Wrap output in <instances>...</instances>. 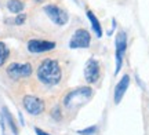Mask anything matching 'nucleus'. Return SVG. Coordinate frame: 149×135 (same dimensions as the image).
I'll return each instance as SVG.
<instances>
[{
    "label": "nucleus",
    "mask_w": 149,
    "mask_h": 135,
    "mask_svg": "<svg viewBox=\"0 0 149 135\" xmlns=\"http://www.w3.org/2000/svg\"><path fill=\"white\" fill-rule=\"evenodd\" d=\"M37 81L44 87H55L62 80V65L57 57H44L35 69Z\"/></svg>",
    "instance_id": "nucleus-1"
},
{
    "label": "nucleus",
    "mask_w": 149,
    "mask_h": 135,
    "mask_svg": "<svg viewBox=\"0 0 149 135\" xmlns=\"http://www.w3.org/2000/svg\"><path fill=\"white\" fill-rule=\"evenodd\" d=\"M6 76L10 79L11 81H21L25 79H29L33 75V65L29 61L25 62H19V61H14L10 62L8 65L6 66Z\"/></svg>",
    "instance_id": "nucleus-2"
},
{
    "label": "nucleus",
    "mask_w": 149,
    "mask_h": 135,
    "mask_svg": "<svg viewBox=\"0 0 149 135\" xmlns=\"http://www.w3.org/2000/svg\"><path fill=\"white\" fill-rule=\"evenodd\" d=\"M43 11L51 19V22H54L58 26H64V25H66V22L69 21L68 11L65 10L64 7H61L57 3H54V1L46 3V4L43 6Z\"/></svg>",
    "instance_id": "nucleus-3"
},
{
    "label": "nucleus",
    "mask_w": 149,
    "mask_h": 135,
    "mask_svg": "<svg viewBox=\"0 0 149 135\" xmlns=\"http://www.w3.org/2000/svg\"><path fill=\"white\" fill-rule=\"evenodd\" d=\"M57 47V43L53 40L40 37H31L26 40V50L31 54H46L51 53Z\"/></svg>",
    "instance_id": "nucleus-4"
},
{
    "label": "nucleus",
    "mask_w": 149,
    "mask_h": 135,
    "mask_svg": "<svg viewBox=\"0 0 149 135\" xmlns=\"http://www.w3.org/2000/svg\"><path fill=\"white\" fill-rule=\"evenodd\" d=\"M22 106L31 116H40L46 110V102L37 95L26 94L22 97Z\"/></svg>",
    "instance_id": "nucleus-5"
},
{
    "label": "nucleus",
    "mask_w": 149,
    "mask_h": 135,
    "mask_svg": "<svg viewBox=\"0 0 149 135\" xmlns=\"http://www.w3.org/2000/svg\"><path fill=\"white\" fill-rule=\"evenodd\" d=\"M126 50H127V35L124 30H120L116 35V70H115V75H117L122 69Z\"/></svg>",
    "instance_id": "nucleus-6"
},
{
    "label": "nucleus",
    "mask_w": 149,
    "mask_h": 135,
    "mask_svg": "<svg viewBox=\"0 0 149 135\" xmlns=\"http://www.w3.org/2000/svg\"><path fill=\"white\" fill-rule=\"evenodd\" d=\"M90 43H91L90 32L87 29H84V28H80L73 33V36L70 39L69 48H87V47H90Z\"/></svg>",
    "instance_id": "nucleus-7"
},
{
    "label": "nucleus",
    "mask_w": 149,
    "mask_h": 135,
    "mask_svg": "<svg viewBox=\"0 0 149 135\" xmlns=\"http://www.w3.org/2000/svg\"><path fill=\"white\" fill-rule=\"evenodd\" d=\"M101 77V65L94 58H90L84 66V79L88 84H94Z\"/></svg>",
    "instance_id": "nucleus-8"
},
{
    "label": "nucleus",
    "mask_w": 149,
    "mask_h": 135,
    "mask_svg": "<svg viewBox=\"0 0 149 135\" xmlns=\"http://www.w3.org/2000/svg\"><path fill=\"white\" fill-rule=\"evenodd\" d=\"M128 86H130V76L128 75H124L120 79V81L116 84V87H115V97H113V101H115V103H120V101H122V98L124 97V94H126V91H127Z\"/></svg>",
    "instance_id": "nucleus-9"
},
{
    "label": "nucleus",
    "mask_w": 149,
    "mask_h": 135,
    "mask_svg": "<svg viewBox=\"0 0 149 135\" xmlns=\"http://www.w3.org/2000/svg\"><path fill=\"white\" fill-rule=\"evenodd\" d=\"M6 8L11 14H21L26 8V0H7L6 1Z\"/></svg>",
    "instance_id": "nucleus-10"
},
{
    "label": "nucleus",
    "mask_w": 149,
    "mask_h": 135,
    "mask_svg": "<svg viewBox=\"0 0 149 135\" xmlns=\"http://www.w3.org/2000/svg\"><path fill=\"white\" fill-rule=\"evenodd\" d=\"M87 17H88L91 25H93V29H94V32H95L97 37H102V28H101L100 21H98V18L94 15V12L91 10H87Z\"/></svg>",
    "instance_id": "nucleus-11"
},
{
    "label": "nucleus",
    "mask_w": 149,
    "mask_h": 135,
    "mask_svg": "<svg viewBox=\"0 0 149 135\" xmlns=\"http://www.w3.org/2000/svg\"><path fill=\"white\" fill-rule=\"evenodd\" d=\"M3 113H4V117H6V121H7V124H8V127H10V130L13 131V134L14 135H18V127H17V123L15 120H14V117H13V114L10 113V110L6 108H3Z\"/></svg>",
    "instance_id": "nucleus-12"
},
{
    "label": "nucleus",
    "mask_w": 149,
    "mask_h": 135,
    "mask_svg": "<svg viewBox=\"0 0 149 135\" xmlns=\"http://www.w3.org/2000/svg\"><path fill=\"white\" fill-rule=\"evenodd\" d=\"M8 58H10V48L4 42L0 40V68H3L7 64Z\"/></svg>",
    "instance_id": "nucleus-13"
},
{
    "label": "nucleus",
    "mask_w": 149,
    "mask_h": 135,
    "mask_svg": "<svg viewBox=\"0 0 149 135\" xmlns=\"http://www.w3.org/2000/svg\"><path fill=\"white\" fill-rule=\"evenodd\" d=\"M26 19H28V14L26 12H21V14H18V15L14 17L13 24H14L15 26H22V25H25Z\"/></svg>",
    "instance_id": "nucleus-14"
},
{
    "label": "nucleus",
    "mask_w": 149,
    "mask_h": 135,
    "mask_svg": "<svg viewBox=\"0 0 149 135\" xmlns=\"http://www.w3.org/2000/svg\"><path fill=\"white\" fill-rule=\"evenodd\" d=\"M95 132H97V125H91V127H88V128L77 131V134H80V135H94Z\"/></svg>",
    "instance_id": "nucleus-15"
},
{
    "label": "nucleus",
    "mask_w": 149,
    "mask_h": 135,
    "mask_svg": "<svg viewBox=\"0 0 149 135\" xmlns=\"http://www.w3.org/2000/svg\"><path fill=\"white\" fill-rule=\"evenodd\" d=\"M35 132H36L37 135H51V134H48V132H46V131H43L42 128H39V127L35 128Z\"/></svg>",
    "instance_id": "nucleus-16"
},
{
    "label": "nucleus",
    "mask_w": 149,
    "mask_h": 135,
    "mask_svg": "<svg viewBox=\"0 0 149 135\" xmlns=\"http://www.w3.org/2000/svg\"><path fill=\"white\" fill-rule=\"evenodd\" d=\"M33 4H46V1L47 0H31Z\"/></svg>",
    "instance_id": "nucleus-17"
}]
</instances>
